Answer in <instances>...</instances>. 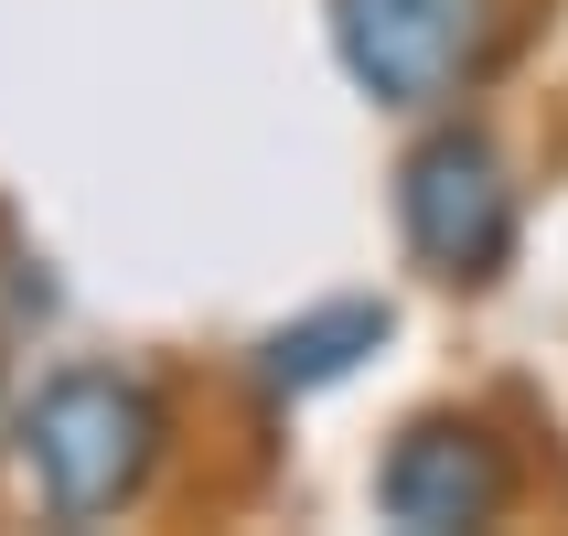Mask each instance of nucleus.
Masks as SVG:
<instances>
[{
  "label": "nucleus",
  "mask_w": 568,
  "mask_h": 536,
  "mask_svg": "<svg viewBox=\"0 0 568 536\" xmlns=\"http://www.w3.org/2000/svg\"><path fill=\"white\" fill-rule=\"evenodd\" d=\"M161 441H172L161 397L119 365H75L22 408V462H32V494H43L54 526H97V515L140 505L161 473Z\"/></svg>",
  "instance_id": "nucleus-1"
},
{
  "label": "nucleus",
  "mask_w": 568,
  "mask_h": 536,
  "mask_svg": "<svg viewBox=\"0 0 568 536\" xmlns=\"http://www.w3.org/2000/svg\"><path fill=\"white\" fill-rule=\"evenodd\" d=\"M397 236L429 280H494L515 257V183L505 151L483 129H429L408 161H397Z\"/></svg>",
  "instance_id": "nucleus-2"
},
{
  "label": "nucleus",
  "mask_w": 568,
  "mask_h": 536,
  "mask_svg": "<svg viewBox=\"0 0 568 536\" xmlns=\"http://www.w3.org/2000/svg\"><path fill=\"white\" fill-rule=\"evenodd\" d=\"M505 0H333V54L376 108H440L483 75Z\"/></svg>",
  "instance_id": "nucleus-3"
},
{
  "label": "nucleus",
  "mask_w": 568,
  "mask_h": 536,
  "mask_svg": "<svg viewBox=\"0 0 568 536\" xmlns=\"http://www.w3.org/2000/svg\"><path fill=\"white\" fill-rule=\"evenodd\" d=\"M515 505V462L483 418H408L376 462V515L408 536H462Z\"/></svg>",
  "instance_id": "nucleus-4"
},
{
  "label": "nucleus",
  "mask_w": 568,
  "mask_h": 536,
  "mask_svg": "<svg viewBox=\"0 0 568 536\" xmlns=\"http://www.w3.org/2000/svg\"><path fill=\"white\" fill-rule=\"evenodd\" d=\"M386 333H397L386 301H322V312L280 322V333L257 344V386H268V397H322V386H344Z\"/></svg>",
  "instance_id": "nucleus-5"
}]
</instances>
